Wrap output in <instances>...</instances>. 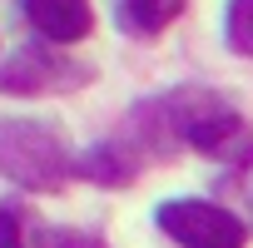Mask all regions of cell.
<instances>
[{
  "mask_svg": "<svg viewBox=\"0 0 253 248\" xmlns=\"http://www.w3.org/2000/svg\"><path fill=\"white\" fill-rule=\"evenodd\" d=\"M0 174L20 189L50 194L70 174H80V159L70 154L65 134L35 119H0Z\"/></svg>",
  "mask_w": 253,
  "mask_h": 248,
  "instance_id": "cell-1",
  "label": "cell"
},
{
  "mask_svg": "<svg viewBox=\"0 0 253 248\" xmlns=\"http://www.w3.org/2000/svg\"><path fill=\"white\" fill-rule=\"evenodd\" d=\"M164 104L174 109L169 129L189 149H199L209 159H228V164H253V134L228 99L204 94V89H184V94H169Z\"/></svg>",
  "mask_w": 253,
  "mask_h": 248,
  "instance_id": "cell-2",
  "label": "cell"
},
{
  "mask_svg": "<svg viewBox=\"0 0 253 248\" xmlns=\"http://www.w3.org/2000/svg\"><path fill=\"white\" fill-rule=\"evenodd\" d=\"M159 228L179 248H243L248 243L243 218H233L228 208L204 204V199H169V204H159Z\"/></svg>",
  "mask_w": 253,
  "mask_h": 248,
  "instance_id": "cell-3",
  "label": "cell"
},
{
  "mask_svg": "<svg viewBox=\"0 0 253 248\" xmlns=\"http://www.w3.org/2000/svg\"><path fill=\"white\" fill-rule=\"evenodd\" d=\"M84 80H89V70L70 65L60 55V45H25L0 70V89L5 94H55V89H75Z\"/></svg>",
  "mask_w": 253,
  "mask_h": 248,
  "instance_id": "cell-4",
  "label": "cell"
},
{
  "mask_svg": "<svg viewBox=\"0 0 253 248\" xmlns=\"http://www.w3.org/2000/svg\"><path fill=\"white\" fill-rule=\"evenodd\" d=\"M20 5H25V20L40 30L45 45H75L94 25L89 0H20Z\"/></svg>",
  "mask_w": 253,
  "mask_h": 248,
  "instance_id": "cell-5",
  "label": "cell"
},
{
  "mask_svg": "<svg viewBox=\"0 0 253 248\" xmlns=\"http://www.w3.org/2000/svg\"><path fill=\"white\" fill-rule=\"evenodd\" d=\"M179 10L184 0H119V20L129 35H159Z\"/></svg>",
  "mask_w": 253,
  "mask_h": 248,
  "instance_id": "cell-6",
  "label": "cell"
},
{
  "mask_svg": "<svg viewBox=\"0 0 253 248\" xmlns=\"http://www.w3.org/2000/svg\"><path fill=\"white\" fill-rule=\"evenodd\" d=\"M223 35L233 55L253 60V0H228V15H223Z\"/></svg>",
  "mask_w": 253,
  "mask_h": 248,
  "instance_id": "cell-7",
  "label": "cell"
},
{
  "mask_svg": "<svg viewBox=\"0 0 253 248\" xmlns=\"http://www.w3.org/2000/svg\"><path fill=\"white\" fill-rule=\"evenodd\" d=\"M114 159H119L114 149H89L80 159V174L84 179H99V184H124V179H129V164H114Z\"/></svg>",
  "mask_w": 253,
  "mask_h": 248,
  "instance_id": "cell-8",
  "label": "cell"
},
{
  "mask_svg": "<svg viewBox=\"0 0 253 248\" xmlns=\"http://www.w3.org/2000/svg\"><path fill=\"white\" fill-rule=\"evenodd\" d=\"M35 248H104L94 233H80V228H45Z\"/></svg>",
  "mask_w": 253,
  "mask_h": 248,
  "instance_id": "cell-9",
  "label": "cell"
},
{
  "mask_svg": "<svg viewBox=\"0 0 253 248\" xmlns=\"http://www.w3.org/2000/svg\"><path fill=\"white\" fill-rule=\"evenodd\" d=\"M0 248H25V233H20V218L10 208H0Z\"/></svg>",
  "mask_w": 253,
  "mask_h": 248,
  "instance_id": "cell-10",
  "label": "cell"
}]
</instances>
